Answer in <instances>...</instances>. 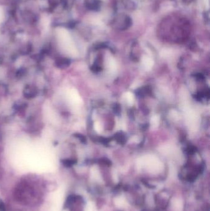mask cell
I'll use <instances>...</instances> for the list:
<instances>
[{
	"instance_id": "6da1fadb",
	"label": "cell",
	"mask_w": 210,
	"mask_h": 211,
	"mask_svg": "<svg viewBox=\"0 0 210 211\" xmlns=\"http://www.w3.org/2000/svg\"><path fill=\"white\" fill-rule=\"evenodd\" d=\"M186 117L188 125L191 128L195 129V126L197 125L198 122V117L197 114L192 110L188 109L186 111Z\"/></svg>"
},
{
	"instance_id": "7a4b0ae2",
	"label": "cell",
	"mask_w": 210,
	"mask_h": 211,
	"mask_svg": "<svg viewBox=\"0 0 210 211\" xmlns=\"http://www.w3.org/2000/svg\"><path fill=\"white\" fill-rule=\"evenodd\" d=\"M142 65L145 70H150L154 65V61L149 58H144L142 59Z\"/></svg>"
},
{
	"instance_id": "3957f363",
	"label": "cell",
	"mask_w": 210,
	"mask_h": 211,
	"mask_svg": "<svg viewBox=\"0 0 210 211\" xmlns=\"http://www.w3.org/2000/svg\"><path fill=\"white\" fill-rule=\"evenodd\" d=\"M108 69L110 72L112 74H115L117 71V64L115 61L113 59H110L108 61Z\"/></svg>"
},
{
	"instance_id": "277c9868",
	"label": "cell",
	"mask_w": 210,
	"mask_h": 211,
	"mask_svg": "<svg viewBox=\"0 0 210 211\" xmlns=\"http://www.w3.org/2000/svg\"><path fill=\"white\" fill-rule=\"evenodd\" d=\"M36 93V91L35 90V88L33 87H30V86L27 87L25 91V95H26V97H35Z\"/></svg>"
},
{
	"instance_id": "5b68a950",
	"label": "cell",
	"mask_w": 210,
	"mask_h": 211,
	"mask_svg": "<svg viewBox=\"0 0 210 211\" xmlns=\"http://www.w3.org/2000/svg\"><path fill=\"white\" fill-rule=\"evenodd\" d=\"M125 98H126V101H127V103L129 105H133V104L134 103V98L133 95L131 93H130V92L126 93V95H125Z\"/></svg>"
},
{
	"instance_id": "8992f818",
	"label": "cell",
	"mask_w": 210,
	"mask_h": 211,
	"mask_svg": "<svg viewBox=\"0 0 210 211\" xmlns=\"http://www.w3.org/2000/svg\"><path fill=\"white\" fill-rule=\"evenodd\" d=\"M159 117L157 115H155L151 119V124L153 126H157L159 124Z\"/></svg>"
},
{
	"instance_id": "52a82bcc",
	"label": "cell",
	"mask_w": 210,
	"mask_h": 211,
	"mask_svg": "<svg viewBox=\"0 0 210 211\" xmlns=\"http://www.w3.org/2000/svg\"><path fill=\"white\" fill-rule=\"evenodd\" d=\"M94 129H95V130L97 133H101V130H102V128H101V126L100 123L99 122H95V124H94Z\"/></svg>"
},
{
	"instance_id": "ba28073f",
	"label": "cell",
	"mask_w": 210,
	"mask_h": 211,
	"mask_svg": "<svg viewBox=\"0 0 210 211\" xmlns=\"http://www.w3.org/2000/svg\"><path fill=\"white\" fill-rule=\"evenodd\" d=\"M6 208L4 203L2 201H0V211H5Z\"/></svg>"
}]
</instances>
